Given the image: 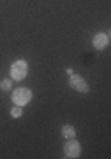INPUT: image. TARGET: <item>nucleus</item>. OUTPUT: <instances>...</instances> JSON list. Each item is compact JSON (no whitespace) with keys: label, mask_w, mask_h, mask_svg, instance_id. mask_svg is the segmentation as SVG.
Returning <instances> with one entry per match:
<instances>
[{"label":"nucleus","mask_w":111,"mask_h":159,"mask_svg":"<svg viewBox=\"0 0 111 159\" xmlns=\"http://www.w3.org/2000/svg\"><path fill=\"white\" fill-rule=\"evenodd\" d=\"M69 85H71L76 92H79V94H87V92H88L87 81H85V78L79 76V74H71V76H69Z\"/></svg>","instance_id":"3"},{"label":"nucleus","mask_w":111,"mask_h":159,"mask_svg":"<svg viewBox=\"0 0 111 159\" xmlns=\"http://www.w3.org/2000/svg\"><path fill=\"white\" fill-rule=\"evenodd\" d=\"M65 73H67V74H69V76H71V74H74V71H72V69H71V67H69V69H65Z\"/></svg>","instance_id":"9"},{"label":"nucleus","mask_w":111,"mask_h":159,"mask_svg":"<svg viewBox=\"0 0 111 159\" xmlns=\"http://www.w3.org/2000/svg\"><path fill=\"white\" fill-rule=\"evenodd\" d=\"M79 152H81V145H79L74 138H67L65 145H64V154H65V157H79Z\"/></svg>","instance_id":"4"},{"label":"nucleus","mask_w":111,"mask_h":159,"mask_svg":"<svg viewBox=\"0 0 111 159\" xmlns=\"http://www.w3.org/2000/svg\"><path fill=\"white\" fill-rule=\"evenodd\" d=\"M32 97H33V94L30 89L20 87V89H16V90L12 92V102L16 106H25V104H28V102L32 101Z\"/></svg>","instance_id":"2"},{"label":"nucleus","mask_w":111,"mask_h":159,"mask_svg":"<svg viewBox=\"0 0 111 159\" xmlns=\"http://www.w3.org/2000/svg\"><path fill=\"white\" fill-rule=\"evenodd\" d=\"M21 115H23V110H21V106H16V104H14V108L11 110V117H12V119H20Z\"/></svg>","instance_id":"7"},{"label":"nucleus","mask_w":111,"mask_h":159,"mask_svg":"<svg viewBox=\"0 0 111 159\" xmlns=\"http://www.w3.org/2000/svg\"><path fill=\"white\" fill-rule=\"evenodd\" d=\"M11 80L12 81H21V80L27 78V73H28V64L25 60H16V62L11 64Z\"/></svg>","instance_id":"1"},{"label":"nucleus","mask_w":111,"mask_h":159,"mask_svg":"<svg viewBox=\"0 0 111 159\" xmlns=\"http://www.w3.org/2000/svg\"><path fill=\"white\" fill-rule=\"evenodd\" d=\"M11 81L12 80H2L0 81V89L2 90H11Z\"/></svg>","instance_id":"8"},{"label":"nucleus","mask_w":111,"mask_h":159,"mask_svg":"<svg viewBox=\"0 0 111 159\" xmlns=\"http://www.w3.org/2000/svg\"><path fill=\"white\" fill-rule=\"evenodd\" d=\"M62 136L65 138H74L76 136V129H74V127H72V125H64V127H62Z\"/></svg>","instance_id":"6"},{"label":"nucleus","mask_w":111,"mask_h":159,"mask_svg":"<svg viewBox=\"0 0 111 159\" xmlns=\"http://www.w3.org/2000/svg\"><path fill=\"white\" fill-rule=\"evenodd\" d=\"M108 44H109V34L99 32V34L94 35V48L95 50H104Z\"/></svg>","instance_id":"5"}]
</instances>
